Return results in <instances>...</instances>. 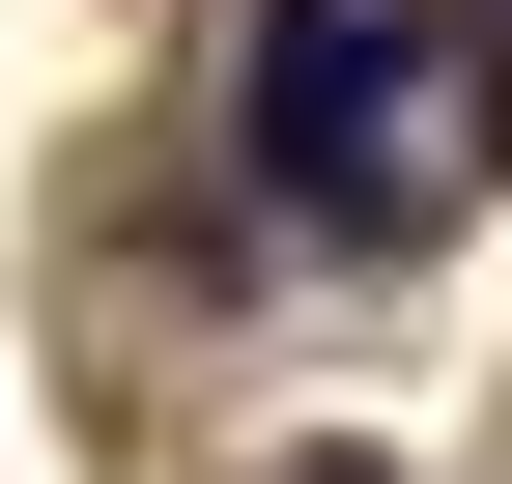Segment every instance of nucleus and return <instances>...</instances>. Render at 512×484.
<instances>
[{"instance_id": "nucleus-1", "label": "nucleus", "mask_w": 512, "mask_h": 484, "mask_svg": "<svg viewBox=\"0 0 512 484\" xmlns=\"http://www.w3.org/2000/svg\"><path fill=\"white\" fill-rule=\"evenodd\" d=\"M256 171H285L313 228H399V29H370V0H285V29H256Z\"/></svg>"}, {"instance_id": "nucleus-2", "label": "nucleus", "mask_w": 512, "mask_h": 484, "mask_svg": "<svg viewBox=\"0 0 512 484\" xmlns=\"http://www.w3.org/2000/svg\"><path fill=\"white\" fill-rule=\"evenodd\" d=\"M285 484H370V456H285Z\"/></svg>"}]
</instances>
